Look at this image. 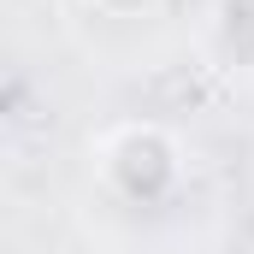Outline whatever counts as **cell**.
I'll return each instance as SVG.
<instances>
[{
    "mask_svg": "<svg viewBox=\"0 0 254 254\" xmlns=\"http://www.w3.org/2000/svg\"><path fill=\"white\" fill-rule=\"evenodd\" d=\"M213 54L225 65H254V0L213 6Z\"/></svg>",
    "mask_w": 254,
    "mask_h": 254,
    "instance_id": "2",
    "label": "cell"
},
{
    "mask_svg": "<svg viewBox=\"0 0 254 254\" xmlns=\"http://www.w3.org/2000/svg\"><path fill=\"white\" fill-rule=\"evenodd\" d=\"M101 172L130 201H154V195L178 178V142L160 125H125V130H113L101 142Z\"/></svg>",
    "mask_w": 254,
    "mask_h": 254,
    "instance_id": "1",
    "label": "cell"
},
{
    "mask_svg": "<svg viewBox=\"0 0 254 254\" xmlns=\"http://www.w3.org/2000/svg\"><path fill=\"white\" fill-rule=\"evenodd\" d=\"M101 12H113V18H130V12H142V6H154V0H95Z\"/></svg>",
    "mask_w": 254,
    "mask_h": 254,
    "instance_id": "3",
    "label": "cell"
}]
</instances>
